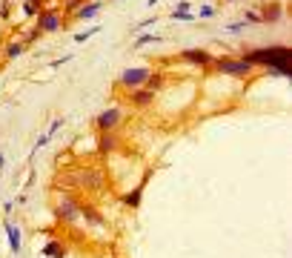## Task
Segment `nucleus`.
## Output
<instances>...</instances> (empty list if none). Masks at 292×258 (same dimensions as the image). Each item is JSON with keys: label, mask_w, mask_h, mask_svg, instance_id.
Segmentation results:
<instances>
[{"label": "nucleus", "mask_w": 292, "mask_h": 258, "mask_svg": "<svg viewBox=\"0 0 292 258\" xmlns=\"http://www.w3.org/2000/svg\"><path fill=\"white\" fill-rule=\"evenodd\" d=\"M215 69L226 72V75H249L252 72V63L244 58H218L215 60Z\"/></svg>", "instance_id": "f257e3e1"}, {"label": "nucleus", "mask_w": 292, "mask_h": 258, "mask_svg": "<svg viewBox=\"0 0 292 258\" xmlns=\"http://www.w3.org/2000/svg\"><path fill=\"white\" fill-rule=\"evenodd\" d=\"M58 218L63 224H75L78 218H81V207H78L72 198H60V204H58Z\"/></svg>", "instance_id": "f03ea898"}, {"label": "nucleus", "mask_w": 292, "mask_h": 258, "mask_svg": "<svg viewBox=\"0 0 292 258\" xmlns=\"http://www.w3.org/2000/svg\"><path fill=\"white\" fill-rule=\"evenodd\" d=\"M146 81H149V69H126L120 75V83L126 89H140Z\"/></svg>", "instance_id": "7ed1b4c3"}, {"label": "nucleus", "mask_w": 292, "mask_h": 258, "mask_svg": "<svg viewBox=\"0 0 292 258\" xmlns=\"http://www.w3.org/2000/svg\"><path fill=\"white\" fill-rule=\"evenodd\" d=\"M117 121H120V109H115V106H112V109L100 112V118H97V129H100V132H112Z\"/></svg>", "instance_id": "20e7f679"}, {"label": "nucleus", "mask_w": 292, "mask_h": 258, "mask_svg": "<svg viewBox=\"0 0 292 258\" xmlns=\"http://www.w3.org/2000/svg\"><path fill=\"white\" fill-rule=\"evenodd\" d=\"M181 58L189 60V63H198V66H206V63H212V60H215L206 49H187V52H181Z\"/></svg>", "instance_id": "39448f33"}, {"label": "nucleus", "mask_w": 292, "mask_h": 258, "mask_svg": "<svg viewBox=\"0 0 292 258\" xmlns=\"http://www.w3.org/2000/svg\"><path fill=\"white\" fill-rule=\"evenodd\" d=\"M60 29V14L58 12H43L37 20V32H58Z\"/></svg>", "instance_id": "423d86ee"}, {"label": "nucleus", "mask_w": 292, "mask_h": 258, "mask_svg": "<svg viewBox=\"0 0 292 258\" xmlns=\"http://www.w3.org/2000/svg\"><path fill=\"white\" fill-rule=\"evenodd\" d=\"M100 12V0H92V3H86V6H81L78 9V20H95V14Z\"/></svg>", "instance_id": "0eeeda50"}, {"label": "nucleus", "mask_w": 292, "mask_h": 258, "mask_svg": "<svg viewBox=\"0 0 292 258\" xmlns=\"http://www.w3.org/2000/svg\"><path fill=\"white\" fill-rule=\"evenodd\" d=\"M6 235H9V247H12V253L20 250V230L14 227V224H6Z\"/></svg>", "instance_id": "6e6552de"}, {"label": "nucleus", "mask_w": 292, "mask_h": 258, "mask_svg": "<svg viewBox=\"0 0 292 258\" xmlns=\"http://www.w3.org/2000/svg\"><path fill=\"white\" fill-rule=\"evenodd\" d=\"M152 89L149 92H138V89H132V104L135 106H146V104H152Z\"/></svg>", "instance_id": "1a4fd4ad"}, {"label": "nucleus", "mask_w": 292, "mask_h": 258, "mask_svg": "<svg viewBox=\"0 0 292 258\" xmlns=\"http://www.w3.org/2000/svg\"><path fill=\"white\" fill-rule=\"evenodd\" d=\"M46 256H52V258H63V247H58V241H49V247L43 250Z\"/></svg>", "instance_id": "9d476101"}, {"label": "nucleus", "mask_w": 292, "mask_h": 258, "mask_svg": "<svg viewBox=\"0 0 292 258\" xmlns=\"http://www.w3.org/2000/svg\"><path fill=\"white\" fill-rule=\"evenodd\" d=\"M140 192H143V187H138V189H132L126 198H123V204H129V207H138V201H140Z\"/></svg>", "instance_id": "9b49d317"}, {"label": "nucleus", "mask_w": 292, "mask_h": 258, "mask_svg": "<svg viewBox=\"0 0 292 258\" xmlns=\"http://www.w3.org/2000/svg\"><path fill=\"white\" fill-rule=\"evenodd\" d=\"M172 17H175V20H181V23H189V20H195V14H189L187 9H178V12H172Z\"/></svg>", "instance_id": "f8f14e48"}, {"label": "nucleus", "mask_w": 292, "mask_h": 258, "mask_svg": "<svg viewBox=\"0 0 292 258\" xmlns=\"http://www.w3.org/2000/svg\"><path fill=\"white\" fill-rule=\"evenodd\" d=\"M161 37H155V35H140L138 40H135V46H146V43H158Z\"/></svg>", "instance_id": "ddd939ff"}, {"label": "nucleus", "mask_w": 292, "mask_h": 258, "mask_svg": "<svg viewBox=\"0 0 292 258\" xmlns=\"http://www.w3.org/2000/svg\"><path fill=\"white\" fill-rule=\"evenodd\" d=\"M97 29H100V26H92L89 32H78V35H75V40H78V43H83V40H89V37H92L95 32H97Z\"/></svg>", "instance_id": "4468645a"}, {"label": "nucleus", "mask_w": 292, "mask_h": 258, "mask_svg": "<svg viewBox=\"0 0 292 258\" xmlns=\"http://www.w3.org/2000/svg\"><path fill=\"white\" fill-rule=\"evenodd\" d=\"M261 20H281V6H272V9H269V14H264Z\"/></svg>", "instance_id": "2eb2a0df"}, {"label": "nucleus", "mask_w": 292, "mask_h": 258, "mask_svg": "<svg viewBox=\"0 0 292 258\" xmlns=\"http://www.w3.org/2000/svg\"><path fill=\"white\" fill-rule=\"evenodd\" d=\"M20 52H23V46H17V43H12V46L6 49V55H9V58H17Z\"/></svg>", "instance_id": "dca6fc26"}, {"label": "nucleus", "mask_w": 292, "mask_h": 258, "mask_svg": "<svg viewBox=\"0 0 292 258\" xmlns=\"http://www.w3.org/2000/svg\"><path fill=\"white\" fill-rule=\"evenodd\" d=\"M244 23H261V14L258 12H246V20Z\"/></svg>", "instance_id": "f3484780"}, {"label": "nucleus", "mask_w": 292, "mask_h": 258, "mask_svg": "<svg viewBox=\"0 0 292 258\" xmlns=\"http://www.w3.org/2000/svg\"><path fill=\"white\" fill-rule=\"evenodd\" d=\"M60 127H63V121H52V127H49V132H46V138H52V135H55Z\"/></svg>", "instance_id": "a211bd4d"}, {"label": "nucleus", "mask_w": 292, "mask_h": 258, "mask_svg": "<svg viewBox=\"0 0 292 258\" xmlns=\"http://www.w3.org/2000/svg\"><path fill=\"white\" fill-rule=\"evenodd\" d=\"M212 14H215V9H212V6H203V9H200V17H203V20H209Z\"/></svg>", "instance_id": "6ab92c4d"}, {"label": "nucleus", "mask_w": 292, "mask_h": 258, "mask_svg": "<svg viewBox=\"0 0 292 258\" xmlns=\"http://www.w3.org/2000/svg\"><path fill=\"white\" fill-rule=\"evenodd\" d=\"M112 146H115V141H112V138H103V143H100V152L106 155V149H112Z\"/></svg>", "instance_id": "aec40b11"}, {"label": "nucleus", "mask_w": 292, "mask_h": 258, "mask_svg": "<svg viewBox=\"0 0 292 258\" xmlns=\"http://www.w3.org/2000/svg\"><path fill=\"white\" fill-rule=\"evenodd\" d=\"M155 3H158V0H149V6H155Z\"/></svg>", "instance_id": "412c9836"}, {"label": "nucleus", "mask_w": 292, "mask_h": 258, "mask_svg": "<svg viewBox=\"0 0 292 258\" xmlns=\"http://www.w3.org/2000/svg\"><path fill=\"white\" fill-rule=\"evenodd\" d=\"M0 166H3V155H0Z\"/></svg>", "instance_id": "4be33fe9"}, {"label": "nucleus", "mask_w": 292, "mask_h": 258, "mask_svg": "<svg viewBox=\"0 0 292 258\" xmlns=\"http://www.w3.org/2000/svg\"><path fill=\"white\" fill-rule=\"evenodd\" d=\"M229 3H232V0H229Z\"/></svg>", "instance_id": "5701e85b"}]
</instances>
